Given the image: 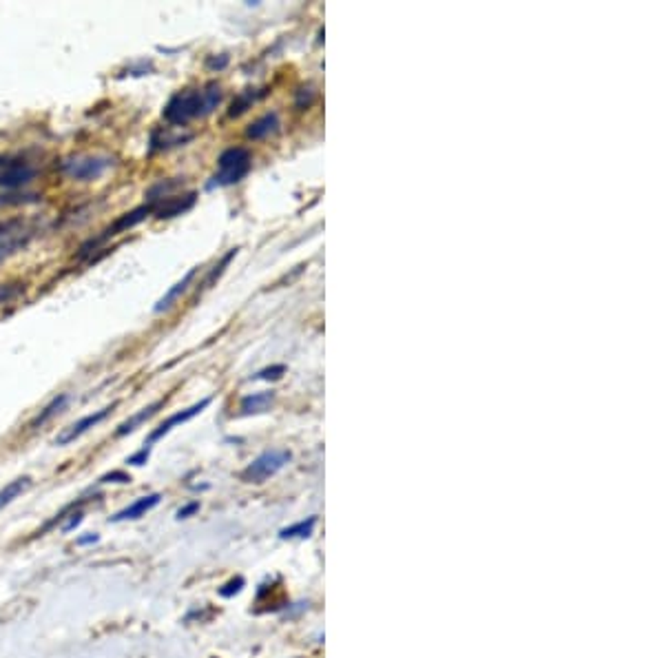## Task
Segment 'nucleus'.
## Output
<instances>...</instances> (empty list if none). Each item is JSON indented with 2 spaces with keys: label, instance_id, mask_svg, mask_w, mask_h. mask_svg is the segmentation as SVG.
Returning <instances> with one entry per match:
<instances>
[{
  "label": "nucleus",
  "instance_id": "obj_1",
  "mask_svg": "<svg viewBox=\"0 0 664 658\" xmlns=\"http://www.w3.org/2000/svg\"><path fill=\"white\" fill-rule=\"evenodd\" d=\"M222 102V87L218 82H208L204 89H184L177 91L166 102L162 118L171 127H184L193 118H204L213 113Z\"/></svg>",
  "mask_w": 664,
  "mask_h": 658
},
{
  "label": "nucleus",
  "instance_id": "obj_2",
  "mask_svg": "<svg viewBox=\"0 0 664 658\" xmlns=\"http://www.w3.org/2000/svg\"><path fill=\"white\" fill-rule=\"evenodd\" d=\"M251 153L244 146H230L226 149L220 160H218V173L211 177V182L206 184V189H222V187H230L237 184L248 175L251 171Z\"/></svg>",
  "mask_w": 664,
  "mask_h": 658
},
{
  "label": "nucleus",
  "instance_id": "obj_3",
  "mask_svg": "<svg viewBox=\"0 0 664 658\" xmlns=\"http://www.w3.org/2000/svg\"><path fill=\"white\" fill-rule=\"evenodd\" d=\"M113 167V158L109 155H69L60 162V171L78 180V182H93V180H100L109 169Z\"/></svg>",
  "mask_w": 664,
  "mask_h": 658
},
{
  "label": "nucleus",
  "instance_id": "obj_4",
  "mask_svg": "<svg viewBox=\"0 0 664 658\" xmlns=\"http://www.w3.org/2000/svg\"><path fill=\"white\" fill-rule=\"evenodd\" d=\"M153 204L151 202H146V204H142V206H138V208H133V211H129V213H122V216L115 220L111 226H107L102 233H100L97 237H93V240H89L87 244H82V249H80V257H85V255H89L93 249H97L100 244H105V242H109V240H113L115 235H120V233H126V231H131L133 226H138L140 222H144L148 216H153Z\"/></svg>",
  "mask_w": 664,
  "mask_h": 658
},
{
  "label": "nucleus",
  "instance_id": "obj_5",
  "mask_svg": "<svg viewBox=\"0 0 664 658\" xmlns=\"http://www.w3.org/2000/svg\"><path fill=\"white\" fill-rule=\"evenodd\" d=\"M290 452L288 450H268L261 452L257 459H253L248 468L242 472V479L248 483H263L266 479L275 476L281 468H284L290 462Z\"/></svg>",
  "mask_w": 664,
  "mask_h": 658
},
{
  "label": "nucleus",
  "instance_id": "obj_6",
  "mask_svg": "<svg viewBox=\"0 0 664 658\" xmlns=\"http://www.w3.org/2000/svg\"><path fill=\"white\" fill-rule=\"evenodd\" d=\"M115 406H118V404H111V406H105V408H100V410H93L91 415L78 419V421L71 423L69 428H64V430L56 437V446H69V443H73L78 437H82L85 433H89L91 428H95L97 423H102V421L113 413Z\"/></svg>",
  "mask_w": 664,
  "mask_h": 658
},
{
  "label": "nucleus",
  "instance_id": "obj_7",
  "mask_svg": "<svg viewBox=\"0 0 664 658\" xmlns=\"http://www.w3.org/2000/svg\"><path fill=\"white\" fill-rule=\"evenodd\" d=\"M208 404H211V397H204L202 401H197V404H193L191 408H186V410H179V413H175V415H171L169 419H166L164 423H160L155 430L148 435V439H146V443L144 446H148L151 448L155 441H160L164 435H169L175 425H179V423H186V421H191L193 417H197L199 413H204V410L208 408Z\"/></svg>",
  "mask_w": 664,
  "mask_h": 658
},
{
  "label": "nucleus",
  "instance_id": "obj_8",
  "mask_svg": "<svg viewBox=\"0 0 664 658\" xmlns=\"http://www.w3.org/2000/svg\"><path fill=\"white\" fill-rule=\"evenodd\" d=\"M197 202V193L191 191V193H184V195H169V197H162L160 202H155L153 206V218L158 220H171V218H177L182 213H186L195 206Z\"/></svg>",
  "mask_w": 664,
  "mask_h": 658
},
{
  "label": "nucleus",
  "instance_id": "obj_9",
  "mask_svg": "<svg viewBox=\"0 0 664 658\" xmlns=\"http://www.w3.org/2000/svg\"><path fill=\"white\" fill-rule=\"evenodd\" d=\"M27 240H29V231L20 222H9L5 226H0V262L18 249H23Z\"/></svg>",
  "mask_w": 664,
  "mask_h": 658
},
{
  "label": "nucleus",
  "instance_id": "obj_10",
  "mask_svg": "<svg viewBox=\"0 0 664 658\" xmlns=\"http://www.w3.org/2000/svg\"><path fill=\"white\" fill-rule=\"evenodd\" d=\"M36 177V169L29 167L27 162H7L0 173V187L5 189H18L29 184Z\"/></svg>",
  "mask_w": 664,
  "mask_h": 658
},
{
  "label": "nucleus",
  "instance_id": "obj_11",
  "mask_svg": "<svg viewBox=\"0 0 664 658\" xmlns=\"http://www.w3.org/2000/svg\"><path fill=\"white\" fill-rule=\"evenodd\" d=\"M162 501V495L160 492H153V495H146V497H140L136 499L131 505H126L120 512H115L109 521L111 523H122V521H136L140 517H144L146 512H151V510Z\"/></svg>",
  "mask_w": 664,
  "mask_h": 658
},
{
  "label": "nucleus",
  "instance_id": "obj_12",
  "mask_svg": "<svg viewBox=\"0 0 664 658\" xmlns=\"http://www.w3.org/2000/svg\"><path fill=\"white\" fill-rule=\"evenodd\" d=\"M195 275H197V269H191L184 277L179 279L177 284H173L169 290H166V293L162 295L160 302L155 304V308H153V310H155V312H164V310H169V308H171V306H173L179 298H182V295H184V293L189 290V286L193 284Z\"/></svg>",
  "mask_w": 664,
  "mask_h": 658
},
{
  "label": "nucleus",
  "instance_id": "obj_13",
  "mask_svg": "<svg viewBox=\"0 0 664 658\" xmlns=\"http://www.w3.org/2000/svg\"><path fill=\"white\" fill-rule=\"evenodd\" d=\"M162 406H164V399H158V401H153V404H148L146 408H142L140 413L131 415L126 421H122V423L118 425V430H115V437H126V435H131V433H136L138 428H140L144 421L151 419Z\"/></svg>",
  "mask_w": 664,
  "mask_h": 658
},
{
  "label": "nucleus",
  "instance_id": "obj_14",
  "mask_svg": "<svg viewBox=\"0 0 664 658\" xmlns=\"http://www.w3.org/2000/svg\"><path fill=\"white\" fill-rule=\"evenodd\" d=\"M279 131V116L277 113H266V116L257 118L255 122L248 124L246 129V138L248 140H263Z\"/></svg>",
  "mask_w": 664,
  "mask_h": 658
},
{
  "label": "nucleus",
  "instance_id": "obj_15",
  "mask_svg": "<svg viewBox=\"0 0 664 658\" xmlns=\"http://www.w3.org/2000/svg\"><path fill=\"white\" fill-rule=\"evenodd\" d=\"M273 399H275V392H273V390H271V392H253V394H248V397L242 399L239 410H242V415L263 413V410L273 404Z\"/></svg>",
  "mask_w": 664,
  "mask_h": 658
},
{
  "label": "nucleus",
  "instance_id": "obj_16",
  "mask_svg": "<svg viewBox=\"0 0 664 658\" xmlns=\"http://www.w3.org/2000/svg\"><path fill=\"white\" fill-rule=\"evenodd\" d=\"M29 488H31V476H18L16 481L7 483L3 490H0V510H5L9 503H13Z\"/></svg>",
  "mask_w": 664,
  "mask_h": 658
},
{
  "label": "nucleus",
  "instance_id": "obj_17",
  "mask_svg": "<svg viewBox=\"0 0 664 658\" xmlns=\"http://www.w3.org/2000/svg\"><path fill=\"white\" fill-rule=\"evenodd\" d=\"M263 95H266V89H261L259 93H257V91H253V89L242 91V93L235 98V100L230 102L228 116H230V118H237V116H242V113H244L246 109H251L257 100H261Z\"/></svg>",
  "mask_w": 664,
  "mask_h": 658
},
{
  "label": "nucleus",
  "instance_id": "obj_18",
  "mask_svg": "<svg viewBox=\"0 0 664 658\" xmlns=\"http://www.w3.org/2000/svg\"><path fill=\"white\" fill-rule=\"evenodd\" d=\"M314 525H317V517H310L308 521H299L295 525H288L279 532L281 539H308L314 530Z\"/></svg>",
  "mask_w": 664,
  "mask_h": 658
},
{
  "label": "nucleus",
  "instance_id": "obj_19",
  "mask_svg": "<svg viewBox=\"0 0 664 658\" xmlns=\"http://www.w3.org/2000/svg\"><path fill=\"white\" fill-rule=\"evenodd\" d=\"M64 404H66V394H60V397H56V399H54L52 404H49V406H47V408L42 410V413H40V415H38L36 419L31 421V428H38V425L47 423V421L52 419V417H56V415L60 413V410L64 408Z\"/></svg>",
  "mask_w": 664,
  "mask_h": 658
},
{
  "label": "nucleus",
  "instance_id": "obj_20",
  "mask_svg": "<svg viewBox=\"0 0 664 658\" xmlns=\"http://www.w3.org/2000/svg\"><path fill=\"white\" fill-rule=\"evenodd\" d=\"M284 372H286V366L275 364V366L261 368L259 372H255L253 380H259V382H275V380H281V375H284Z\"/></svg>",
  "mask_w": 664,
  "mask_h": 658
},
{
  "label": "nucleus",
  "instance_id": "obj_21",
  "mask_svg": "<svg viewBox=\"0 0 664 658\" xmlns=\"http://www.w3.org/2000/svg\"><path fill=\"white\" fill-rule=\"evenodd\" d=\"M244 585H246V581H244L242 577L232 579V581H228L226 585H222V587H220V597H224V599L235 597L237 592H242V587H244Z\"/></svg>",
  "mask_w": 664,
  "mask_h": 658
},
{
  "label": "nucleus",
  "instance_id": "obj_22",
  "mask_svg": "<svg viewBox=\"0 0 664 658\" xmlns=\"http://www.w3.org/2000/svg\"><path fill=\"white\" fill-rule=\"evenodd\" d=\"M131 476L124 472V470H113V472H107L97 479V483H129Z\"/></svg>",
  "mask_w": 664,
  "mask_h": 658
},
{
  "label": "nucleus",
  "instance_id": "obj_23",
  "mask_svg": "<svg viewBox=\"0 0 664 658\" xmlns=\"http://www.w3.org/2000/svg\"><path fill=\"white\" fill-rule=\"evenodd\" d=\"M314 100V91H312V87L308 85V87H302L297 91V109H306V107H310V102Z\"/></svg>",
  "mask_w": 664,
  "mask_h": 658
},
{
  "label": "nucleus",
  "instance_id": "obj_24",
  "mask_svg": "<svg viewBox=\"0 0 664 658\" xmlns=\"http://www.w3.org/2000/svg\"><path fill=\"white\" fill-rule=\"evenodd\" d=\"M148 457H151V448L144 446V448H140L136 454H131V457L126 459V464H129V466H138V468H140V466H144V464L148 462Z\"/></svg>",
  "mask_w": 664,
  "mask_h": 658
},
{
  "label": "nucleus",
  "instance_id": "obj_25",
  "mask_svg": "<svg viewBox=\"0 0 664 658\" xmlns=\"http://www.w3.org/2000/svg\"><path fill=\"white\" fill-rule=\"evenodd\" d=\"M82 517H85V515H82L80 510H78V512H73V515H69V519H66V521L62 523V532H71V530L76 528V525H80V523H82Z\"/></svg>",
  "mask_w": 664,
  "mask_h": 658
},
{
  "label": "nucleus",
  "instance_id": "obj_26",
  "mask_svg": "<svg viewBox=\"0 0 664 658\" xmlns=\"http://www.w3.org/2000/svg\"><path fill=\"white\" fill-rule=\"evenodd\" d=\"M197 510H199V501H193V503L177 510V519H189V517H193L197 512Z\"/></svg>",
  "mask_w": 664,
  "mask_h": 658
},
{
  "label": "nucleus",
  "instance_id": "obj_27",
  "mask_svg": "<svg viewBox=\"0 0 664 658\" xmlns=\"http://www.w3.org/2000/svg\"><path fill=\"white\" fill-rule=\"evenodd\" d=\"M97 541H100V536L93 532V534H85V536H80V539H78V546H80V548H85V546H91V543H97Z\"/></svg>",
  "mask_w": 664,
  "mask_h": 658
},
{
  "label": "nucleus",
  "instance_id": "obj_28",
  "mask_svg": "<svg viewBox=\"0 0 664 658\" xmlns=\"http://www.w3.org/2000/svg\"><path fill=\"white\" fill-rule=\"evenodd\" d=\"M0 298H5V290H0Z\"/></svg>",
  "mask_w": 664,
  "mask_h": 658
}]
</instances>
